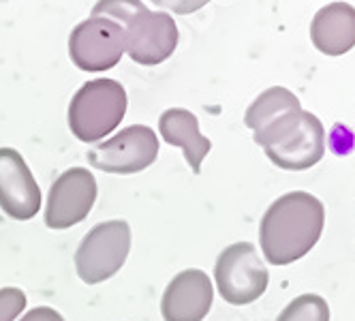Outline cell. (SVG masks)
<instances>
[{"instance_id": "1", "label": "cell", "mask_w": 355, "mask_h": 321, "mask_svg": "<svg viewBox=\"0 0 355 321\" xmlns=\"http://www.w3.org/2000/svg\"><path fill=\"white\" fill-rule=\"evenodd\" d=\"M325 225V208L306 191L287 193L266 210L259 244L268 263L287 266L309 255Z\"/></svg>"}, {"instance_id": "2", "label": "cell", "mask_w": 355, "mask_h": 321, "mask_svg": "<svg viewBox=\"0 0 355 321\" xmlns=\"http://www.w3.org/2000/svg\"><path fill=\"white\" fill-rule=\"evenodd\" d=\"M92 17L118 21L129 56L144 67L165 62L178 47V26L169 13L150 11L139 0H98Z\"/></svg>"}, {"instance_id": "3", "label": "cell", "mask_w": 355, "mask_h": 321, "mask_svg": "<svg viewBox=\"0 0 355 321\" xmlns=\"http://www.w3.org/2000/svg\"><path fill=\"white\" fill-rule=\"evenodd\" d=\"M126 114V90L120 82L101 78L86 82L69 105V129L84 144L110 135Z\"/></svg>"}, {"instance_id": "4", "label": "cell", "mask_w": 355, "mask_h": 321, "mask_svg": "<svg viewBox=\"0 0 355 321\" xmlns=\"http://www.w3.org/2000/svg\"><path fill=\"white\" fill-rule=\"evenodd\" d=\"M131 251V225L114 218L94 225L75 251V270L86 285L105 283L116 277Z\"/></svg>"}, {"instance_id": "5", "label": "cell", "mask_w": 355, "mask_h": 321, "mask_svg": "<svg viewBox=\"0 0 355 321\" xmlns=\"http://www.w3.org/2000/svg\"><path fill=\"white\" fill-rule=\"evenodd\" d=\"M214 281L225 302L244 306L266 293L270 272L257 253V246L236 242L220 251L214 263Z\"/></svg>"}, {"instance_id": "6", "label": "cell", "mask_w": 355, "mask_h": 321, "mask_svg": "<svg viewBox=\"0 0 355 321\" xmlns=\"http://www.w3.org/2000/svg\"><path fill=\"white\" fill-rule=\"evenodd\" d=\"M159 157L157 133L146 125H133L122 129L112 139H105L90 148L88 163L105 174H139Z\"/></svg>"}, {"instance_id": "7", "label": "cell", "mask_w": 355, "mask_h": 321, "mask_svg": "<svg viewBox=\"0 0 355 321\" xmlns=\"http://www.w3.org/2000/svg\"><path fill=\"white\" fill-rule=\"evenodd\" d=\"M124 52V31L118 21L107 17L90 15L88 19L78 24L69 37V56L73 64L82 71H110L120 62Z\"/></svg>"}, {"instance_id": "8", "label": "cell", "mask_w": 355, "mask_h": 321, "mask_svg": "<svg viewBox=\"0 0 355 321\" xmlns=\"http://www.w3.org/2000/svg\"><path fill=\"white\" fill-rule=\"evenodd\" d=\"M96 180L86 167H71L54 180L45 204V225L69 229L80 225L96 202Z\"/></svg>"}, {"instance_id": "9", "label": "cell", "mask_w": 355, "mask_h": 321, "mask_svg": "<svg viewBox=\"0 0 355 321\" xmlns=\"http://www.w3.org/2000/svg\"><path fill=\"white\" fill-rule=\"evenodd\" d=\"M0 208L15 220H31L41 210V189L15 148H0Z\"/></svg>"}, {"instance_id": "10", "label": "cell", "mask_w": 355, "mask_h": 321, "mask_svg": "<svg viewBox=\"0 0 355 321\" xmlns=\"http://www.w3.org/2000/svg\"><path fill=\"white\" fill-rule=\"evenodd\" d=\"M214 300L212 281L204 270L178 272L163 291L161 315L165 321H204Z\"/></svg>"}, {"instance_id": "11", "label": "cell", "mask_w": 355, "mask_h": 321, "mask_svg": "<svg viewBox=\"0 0 355 321\" xmlns=\"http://www.w3.org/2000/svg\"><path fill=\"white\" fill-rule=\"evenodd\" d=\"M325 155V129L321 120L304 112L300 129L281 146L266 148V157L281 169L302 171L317 165Z\"/></svg>"}, {"instance_id": "12", "label": "cell", "mask_w": 355, "mask_h": 321, "mask_svg": "<svg viewBox=\"0 0 355 321\" xmlns=\"http://www.w3.org/2000/svg\"><path fill=\"white\" fill-rule=\"evenodd\" d=\"M313 45L325 56H343L355 47V7L332 3L317 11L311 24Z\"/></svg>"}, {"instance_id": "13", "label": "cell", "mask_w": 355, "mask_h": 321, "mask_svg": "<svg viewBox=\"0 0 355 321\" xmlns=\"http://www.w3.org/2000/svg\"><path fill=\"white\" fill-rule=\"evenodd\" d=\"M159 131H161V137L169 146L182 148L191 171L193 174H199L201 163H204V159L208 157L212 148V141L201 135L197 116L182 107L167 110L159 118Z\"/></svg>"}, {"instance_id": "14", "label": "cell", "mask_w": 355, "mask_h": 321, "mask_svg": "<svg viewBox=\"0 0 355 321\" xmlns=\"http://www.w3.org/2000/svg\"><path fill=\"white\" fill-rule=\"evenodd\" d=\"M295 110H302L300 98L283 86H272L250 103L244 114V125L252 131V135H257Z\"/></svg>"}, {"instance_id": "15", "label": "cell", "mask_w": 355, "mask_h": 321, "mask_svg": "<svg viewBox=\"0 0 355 321\" xmlns=\"http://www.w3.org/2000/svg\"><path fill=\"white\" fill-rule=\"evenodd\" d=\"M276 321H329V306L321 295L304 293L293 298Z\"/></svg>"}, {"instance_id": "16", "label": "cell", "mask_w": 355, "mask_h": 321, "mask_svg": "<svg viewBox=\"0 0 355 321\" xmlns=\"http://www.w3.org/2000/svg\"><path fill=\"white\" fill-rule=\"evenodd\" d=\"M26 293L17 287L0 289V321H15L26 309Z\"/></svg>"}, {"instance_id": "17", "label": "cell", "mask_w": 355, "mask_h": 321, "mask_svg": "<svg viewBox=\"0 0 355 321\" xmlns=\"http://www.w3.org/2000/svg\"><path fill=\"white\" fill-rule=\"evenodd\" d=\"M150 3H155L161 9L173 11L178 15H189L199 11L201 7H206L210 0H150Z\"/></svg>"}, {"instance_id": "18", "label": "cell", "mask_w": 355, "mask_h": 321, "mask_svg": "<svg viewBox=\"0 0 355 321\" xmlns=\"http://www.w3.org/2000/svg\"><path fill=\"white\" fill-rule=\"evenodd\" d=\"M19 321H64V317L52 306H37L28 311Z\"/></svg>"}]
</instances>
